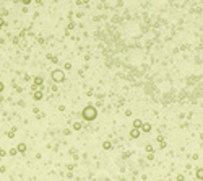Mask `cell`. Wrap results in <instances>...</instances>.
I'll use <instances>...</instances> for the list:
<instances>
[{"instance_id": "277c9868", "label": "cell", "mask_w": 203, "mask_h": 181, "mask_svg": "<svg viewBox=\"0 0 203 181\" xmlns=\"http://www.w3.org/2000/svg\"><path fill=\"white\" fill-rule=\"evenodd\" d=\"M140 129H141V132H150L151 131V124H150V122H143Z\"/></svg>"}, {"instance_id": "5b68a950", "label": "cell", "mask_w": 203, "mask_h": 181, "mask_svg": "<svg viewBox=\"0 0 203 181\" xmlns=\"http://www.w3.org/2000/svg\"><path fill=\"white\" fill-rule=\"evenodd\" d=\"M195 176H197V180H198V181H203V168H197Z\"/></svg>"}, {"instance_id": "7a4b0ae2", "label": "cell", "mask_w": 203, "mask_h": 181, "mask_svg": "<svg viewBox=\"0 0 203 181\" xmlns=\"http://www.w3.org/2000/svg\"><path fill=\"white\" fill-rule=\"evenodd\" d=\"M52 80H54L55 83L63 82V80H65V74H63L62 70H54V72H52Z\"/></svg>"}, {"instance_id": "8992f818", "label": "cell", "mask_w": 203, "mask_h": 181, "mask_svg": "<svg viewBox=\"0 0 203 181\" xmlns=\"http://www.w3.org/2000/svg\"><path fill=\"white\" fill-rule=\"evenodd\" d=\"M141 124H143V122H141V119H133V127L140 129V127H141Z\"/></svg>"}, {"instance_id": "6da1fadb", "label": "cell", "mask_w": 203, "mask_h": 181, "mask_svg": "<svg viewBox=\"0 0 203 181\" xmlns=\"http://www.w3.org/2000/svg\"><path fill=\"white\" fill-rule=\"evenodd\" d=\"M81 117H83L84 121H88V122H91V121H94L96 117H98V109H96L93 104H88V106H84L83 111H81Z\"/></svg>"}, {"instance_id": "4fadbf2b", "label": "cell", "mask_w": 203, "mask_h": 181, "mask_svg": "<svg viewBox=\"0 0 203 181\" xmlns=\"http://www.w3.org/2000/svg\"><path fill=\"white\" fill-rule=\"evenodd\" d=\"M2 90H4V83L0 82V92H2Z\"/></svg>"}, {"instance_id": "ba28073f", "label": "cell", "mask_w": 203, "mask_h": 181, "mask_svg": "<svg viewBox=\"0 0 203 181\" xmlns=\"http://www.w3.org/2000/svg\"><path fill=\"white\" fill-rule=\"evenodd\" d=\"M16 150H20V152H25V150H26V145H25V144H20Z\"/></svg>"}, {"instance_id": "7c38bea8", "label": "cell", "mask_w": 203, "mask_h": 181, "mask_svg": "<svg viewBox=\"0 0 203 181\" xmlns=\"http://www.w3.org/2000/svg\"><path fill=\"white\" fill-rule=\"evenodd\" d=\"M177 181H184V176H182V175H179V176H177Z\"/></svg>"}, {"instance_id": "9c48e42d", "label": "cell", "mask_w": 203, "mask_h": 181, "mask_svg": "<svg viewBox=\"0 0 203 181\" xmlns=\"http://www.w3.org/2000/svg\"><path fill=\"white\" fill-rule=\"evenodd\" d=\"M73 129H75V131H80V129H81V124H80V122H75V124H73Z\"/></svg>"}, {"instance_id": "52a82bcc", "label": "cell", "mask_w": 203, "mask_h": 181, "mask_svg": "<svg viewBox=\"0 0 203 181\" xmlns=\"http://www.w3.org/2000/svg\"><path fill=\"white\" fill-rule=\"evenodd\" d=\"M102 149H104V150H111L112 149V144L109 142V140H106V142L102 144Z\"/></svg>"}, {"instance_id": "5bb4252c", "label": "cell", "mask_w": 203, "mask_h": 181, "mask_svg": "<svg viewBox=\"0 0 203 181\" xmlns=\"http://www.w3.org/2000/svg\"><path fill=\"white\" fill-rule=\"evenodd\" d=\"M23 2H25V4H26V5H28V4H29V2H31V0H23Z\"/></svg>"}, {"instance_id": "8fae6325", "label": "cell", "mask_w": 203, "mask_h": 181, "mask_svg": "<svg viewBox=\"0 0 203 181\" xmlns=\"http://www.w3.org/2000/svg\"><path fill=\"white\" fill-rule=\"evenodd\" d=\"M146 152H153V145H146Z\"/></svg>"}, {"instance_id": "9a60e30c", "label": "cell", "mask_w": 203, "mask_h": 181, "mask_svg": "<svg viewBox=\"0 0 203 181\" xmlns=\"http://www.w3.org/2000/svg\"><path fill=\"white\" fill-rule=\"evenodd\" d=\"M197 181H198V180H197Z\"/></svg>"}, {"instance_id": "30bf717a", "label": "cell", "mask_w": 203, "mask_h": 181, "mask_svg": "<svg viewBox=\"0 0 203 181\" xmlns=\"http://www.w3.org/2000/svg\"><path fill=\"white\" fill-rule=\"evenodd\" d=\"M34 98H36V99H41V98H42V93H41V92L34 93Z\"/></svg>"}, {"instance_id": "3957f363", "label": "cell", "mask_w": 203, "mask_h": 181, "mask_svg": "<svg viewBox=\"0 0 203 181\" xmlns=\"http://www.w3.org/2000/svg\"><path fill=\"white\" fill-rule=\"evenodd\" d=\"M140 129H137V127H133L132 131H130V137L132 139H137V137H140Z\"/></svg>"}]
</instances>
